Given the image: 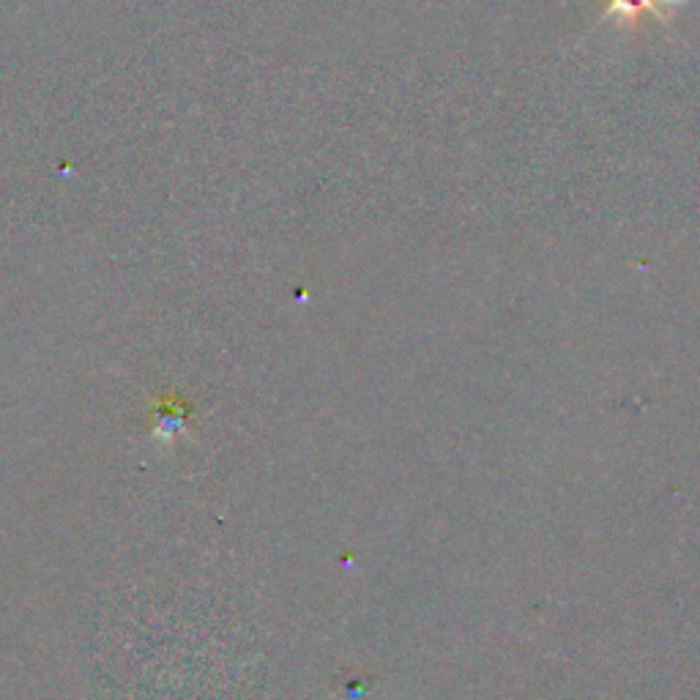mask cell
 <instances>
[{
    "instance_id": "1",
    "label": "cell",
    "mask_w": 700,
    "mask_h": 700,
    "mask_svg": "<svg viewBox=\"0 0 700 700\" xmlns=\"http://www.w3.org/2000/svg\"><path fill=\"white\" fill-rule=\"evenodd\" d=\"M684 0H608L605 17L608 20H618L621 28H638L643 20L668 22L670 14L676 6H681Z\"/></svg>"
}]
</instances>
